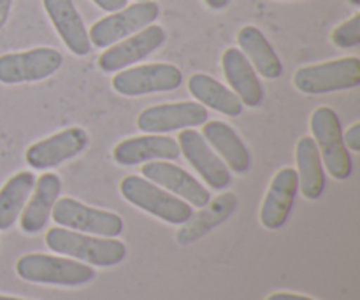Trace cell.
<instances>
[{"label": "cell", "instance_id": "cell-9", "mask_svg": "<svg viewBox=\"0 0 360 300\" xmlns=\"http://www.w3.org/2000/svg\"><path fill=\"white\" fill-rule=\"evenodd\" d=\"M62 53L53 48H35L0 56V83H35L53 76L62 67Z\"/></svg>", "mask_w": 360, "mask_h": 300}, {"label": "cell", "instance_id": "cell-18", "mask_svg": "<svg viewBox=\"0 0 360 300\" xmlns=\"http://www.w3.org/2000/svg\"><path fill=\"white\" fill-rule=\"evenodd\" d=\"M179 157V146L174 139L158 133L132 137L116 144L112 158L120 165H137L155 160H174Z\"/></svg>", "mask_w": 360, "mask_h": 300}, {"label": "cell", "instance_id": "cell-5", "mask_svg": "<svg viewBox=\"0 0 360 300\" xmlns=\"http://www.w3.org/2000/svg\"><path fill=\"white\" fill-rule=\"evenodd\" d=\"M294 84L299 91L308 95L352 90L360 84V60L357 56H347L319 65L301 67L294 74Z\"/></svg>", "mask_w": 360, "mask_h": 300}, {"label": "cell", "instance_id": "cell-7", "mask_svg": "<svg viewBox=\"0 0 360 300\" xmlns=\"http://www.w3.org/2000/svg\"><path fill=\"white\" fill-rule=\"evenodd\" d=\"M158 16H160V7L153 0L132 4V6L123 7L122 11L111 13L109 16L94 23V27L88 32V37L95 48L105 49L116 42L123 41L129 35L146 28Z\"/></svg>", "mask_w": 360, "mask_h": 300}, {"label": "cell", "instance_id": "cell-19", "mask_svg": "<svg viewBox=\"0 0 360 300\" xmlns=\"http://www.w3.org/2000/svg\"><path fill=\"white\" fill-rule=\"evenodd\" d=\"M62 181L53 172H44L34 186V195L27 200L21 214V230L25 234H39L48 225L55 202L60 197Z\"/></svg>", "mask_w": 360, "mask_h": 300}, {"label": "cell", "instance_id": "cell-27", "mask_svg": "<svg viewBox=\"0 0 360 300\" xmlns=\"http://www.w3.org/2000/svg\"><path fill=\"white\" fill-rule=\"evenodd\" d=\"M91 2L105 13H116V11H122L123 7H127V0H91Z\"/></svg>", "mask_w": 360, "mask_h": 300}, {"label": "cell", "instance_id": "cell-2", "mask_svg": "<svg viewBox=\"0 0 360 300\" xmlns=\"http://www.w3.org/2000/svg\"><path fill=\"white\" fill-rule=\"evenodd\" d=\"M16 274L23 281L53 287H84L95 280L94 267L74 259L30 253L16 262Z\"/></svg>", "mask_w": 360, "mask_h": 300}, {"label": "cell", "instance_id": "cell-21", "mask_svg": "<svg viewBox=\"0 0 360 300\" xmlns=\"http://www.w3.org/2000/svg\"><path fill=\"white\" fill-rule=\"evenodd\" d=\"M238 42L243 55L250 58L253 69L266 79H278L283 74V63L276 55L266 35L253 25H246L238 32Z\"/></svg>", "mask_w": 360, "mask_h": 300}, {"label": "cell", "instance_id": "cell-31", "mask_svg": "<svg viewBox=\"0 0 360 300\" xmlns=\"http://www.w3.org/2000/svg\"><path fill=\"white\" fill-rule=\"evenodd\" d=\"M0 300H28V299H18V297H7V295H0Z\"/></svg>", "mask_w": 360, "mask_h": 300}, {"label": "cell", "instance_id": "cell-1", "mask_svg": "<svg viewBox=\"0 0 360 300\" xmlns=\"http://www.w3.org/2000/svg\"><path fill=\"white\" fill-rule=\"evenodd\" d=\"M46 246L51 252L94 267H115L127 259V246L116 237H94L63 227L49 228Z\"/></svg>", "mask_w": 360, "mask_h": 300}, {"label": "cell", "instance_id": "cell-24", "mask_svg": "<svg viewBox=\"0 0 360 300\" xmlns=\"http://www.w3.org/2000/svg\"><path fill=\"white\" fill-rule=\"evenodd\" d=\"M35 176L32 172H18L0 188V230H9L23 211L34 192Z\"/></svg>", "mask_w": 360, "mask_h": 300}, {"label": "cell", "instance_id": "cell-11", "mask_svg": "<svg viewBox=\"0 0 360 300\" xmlns=\"http://www.w3.org/2000/svg\"><path fill=\"white\" fill-rule=\"evenodd\" d=\"M207 122V111L199 102L151 105L137 118V129L146 133H169L193 129Z\"/></svg>", "mask_w": 360, "mask_h": 300}, {"label": "cell", "instance_id": "cell-30", "mask_svg": "<svg viewBox=\"0 0 360 300\" xmlns=\"http://www.w3.org/2000/svg\"><path fill=\"white\" fill-rule=\"evenodd\" d=\"M204 2H206V6L210 7V9L221 11V9H225L229 4H231V0H204Z\"/></svg>", "mask_w": 360, "mask_h": 300}, {"label": "cell", "instance_id": "cell-28", "mask_svg": "<svg viewBox=\"0 0 360 300\" xmlns=\"http://www.w3.org/2000/svg\"><path fill=\"white\" fill-rule=\"evenodd\" d=\"M266 300H315V299L306 297V295H299V294H288V292H278V294L269 295Z\"/></svg>", "mask_w": 360, "mask_h": 300}, {"label": "cell", "instance_id": "cell-3", "mask_svg": "<svg viewBox=\"0 0 360 300\" xmlns=\"http://www.w3.org/2000/svg\"><path fill=\"white\" fill-rule=\"evenodd\" d=\"M120 192L127 202L153 214L165 223L185 225L193 218L192 206L188 202L139 176L123 178L120 183Z\"/></svg>", "mask_w": 360, "mask_h": 300}, {"label": "cell", "instance_id": "cell-23", "mask_svg": "<svg viewBox=\"0 0 360 300\" xmlns=\"http://www.w3.org/2000/svg\"><path fill=\"white\" fill-rule=\"evenodd\" d=\"M188 91L206 107L225 116H241L243 102L232 90L225 88L220 81L207 74H193L188 81Z\"/></svg>", "mask_w": 360, "mask_h": 300}, {"label": "cell", "instance_id": "cell-16", "mask_svg": "<svg viewBox=\"0 0 360 300\" xmlns=\"http://www.w3.org/2000/svg\"><path fill=\"white\" fill-rule=\"evenodd\" d=\"M42 6L67 49L76 56H86L91 42L72 0H42Z\"/></svg>", "mask_w": 360, "mask_h": 300}, {"label": "cell", "instance_id": "cell-4", "mask_svg": "<svg viewBox=\"0 0 360 300\" xmlns=\"http://www.w3.org/2000/svg\"><path fill=\"white\" fill-rule=\"evenodd\" d=\"M311 132L327 172L340 181L350 178L354 172V162L350 151L345 146L343 130L336 111L330 107L316 109L311 116Z\"/></svg>", "mask_w": 360, "mask_h": 300}, {"label": "cell", "instance_id": "cell-14", "mask_svg": "<svg viewBox=\"0 0 360 300\" xmlns=\"http://www.w3.org/2000/svg\"><path fill=\"white\" fill-rule=\"evenodd\" d=\"M143 176L148 181L158 186H164L169 193L181 197L185 202L195 207H206L211 195L190 172L167 160L148 162L143 167Z\"/></svg>", "mask_w": 360, "mask_h": 300}, {"label": "cell", "instance_id": "cell-10", "mask_svg": "<svg viewBox=\"0 0 360 300\" xmlns=\"http://www.w3.org/2000/svg\"><path fill=\"white\" fill-rule=\"evenodd\" d=\"M165 42V30L158 25H148L143 30L129 35L123 41L105 48V51L98 56V69L105 74L120 72L141 60L148 58L153 51H157Z\"/></svg>", "mask_w": 360, "mask_h": 300}, {"label": "cell", "instance_id": "cell-17", "mask_svg": "<svg viewBox=\"0 0 360 300\" xmlns=\"http://www.w3.org/2000/svg\"><path fill=\"white\" fill-rule=\"evenodd\" d=\"M221 69H224L225 79L232 88L243 105L248 107H259L264 102V88L260 84L259 76L252 63L248 62L241 49L229 48L221 56Z\"/></svg>", "mask_w": 360, "mask_h": 300}, {"label": "cell", "instance_id": "cell-22", "mask_svg": "<svg viewBox=\"0 0 360 300\" xmlns=\"http://www.w3.org/2000/svg\"><path fill=\"white\" fill-rule=\"evenodd\" d=\"M299 188L308 200H319L326 190V174L319 146L313 137H302L295 148Z\"/></svg>", "mask_w": 360, "mask_h": 300}, {"label": "cell", "instance_id": "cell-8", "mask_svg": "<svg viewBox=\"0 0 360 300\" xmlns=\"http://www.w3.org/2000/svg\"><path fill=\"white\" fill-rule=\"evenodd\" d=\"M181 70L172 63H148V65L120 70L112 77V88L123 97L172 91L181 86Z\"/></svg>", "mask_w": 360, "mask_h": 300}, {"label": "cell", "instance_id": "cell-25", "mask_svg": "<svg viewBox=\"0 0 360 300\" xmlns=\"http://www.w3.org/2000/svg\"><path fill=\"white\" fill-rule=\"evenodd\" d=\"M330 39H333V42L338 48H357L360 44V14H354L350 20H347L340 27L334 28Z\"/></svg>", "mask_w": 360, "mask_h": 300}, {"label": "cell", "instance_id": "cell-29", "mask_svg": "<svg viewBox=\"0 0 360 300\" xmlns=\"http://www.w3.org/2000/svg\"><path fill=\"white\" fill-rule=\"evenodd\" d=\"M11 6H13V0H0V28L6 27L7 20H9Z\"/></svg>", "mask_w": 360, "mask_h": 300}, {"label": "cell", "instance_id": "cell-33", "mask_svg": "<svg viewBox=\"0 0 360 300\" xmlns=\"http://www.w3.org/2000/svg\"><path fill=\"white\" fill-rule=\"evenodd\" d=\"M137 2H144V0H137Z\"/></svg>", "mask_w": 360, "mask_h": 300}, {"label": "cell", "instance_id": "cell-12", "mask_svg": "<svg viewBox=\"0 0 360 300\" xmlns=\"http://www.w3.org/2000/svg\"><path fill=\"white\" fill-rule=\"evenodd\" d=\"M88 146V133L81 126H70L58 133H53L48 139L28 146L25 160L32 169L46 171V169L58 167L63 162L83 153Z\"/></svg>", "mask_w": 360, "mask_h": 300}, {"label": "cell", "instance_id": "cell-13", "mask_svg": "<svg viewBox=\"0 0 360 300\" xmlns=\"http://www.w3.org/2000/svg\"><path fill=\"white\" fill-rule=\"evenodd\" d=\"M179 153L185 155L188 164L199 172L200 178L213 190H225L232 181V176L224 160L214 155L210 144L197 130L185 129L178 136Z\"/></svg>", "mask_w": 360, "mask_h": 300}, {"label": "cell", "instance_id": "cell-32", "mask_svg": "<svg viewBox=\"0 0 360 300\" xmlns=\"http://www.w3.org/2000/svg\"><path fill=\"white\" fill-rule=\"evenodd\" d=\"M350 2L354 4V6H359V4H360V0H350Z\"/></svg>", "mask_w": 360, "mask_h": 300}, {"label": "cell", "instance_id": "cell-15", "mask_svg": "<svg viewBox=\"0 0 360 300\" xmlns=\"http://www.w3.org/2000/svg\"><path fill=\"white\" fill-rule=\"evenodd\" d=\"M299 190L297 171L292 167H283L271 181L269 190L260 209V223L269 230H278L285 227L294 207Z\"/></svg>", "mask_w": 360, "mask_h": 300}, {"label": "cell", "instance_id": "cell-20", "mask_svg": "<svg viewBox=\"0 0 360 300\" xmlns=\"http://www.w3.org/2000/svg\"><path fill=\"white\" fill-rule=\"evenodd\" d=\"M202 126V137L206 143L220 153L231 171H234L236 174H245L250 171L252 155L231 125L224 122H206Z\"/></svg>", "mask_w": 360, "mask_h": 300}, {"label": "cell", "instance_id": "cell-26", "mask_svg": "<svg viewBox=\"0 0 360 300\" xmlns=\"http://www.w3.org/2000/svg\"><path fill=\"white\" fill-rule=\"evenodd\" d=\"M343 141H345V146H347V150L359 153L360 151V123H355L354 126H350V129H348V132L343 136Z\"/></svg>", "mask_w": 360, "mask_h": 300}, {"label": "cell", "instance_id": "cell-6", "mask_svg": "<svg viewBox=\"0 0 360 300\" xmlns=\"http://www.w3.org/2000/svg\"><path fill=\"white\" fill-rule=\"evenodd\" d=\"M51 218L56 225L81 234L98 235V237H118L123 232V220L116 213L84 206L79 200L62 197L55 202Z\"/></svg>", "mask_w": 360, "mask_h": 300}]
</instances>
